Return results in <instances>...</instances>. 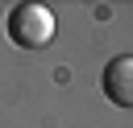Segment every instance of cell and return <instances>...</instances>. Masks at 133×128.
<instances>
[{"label":"cell","instance_id":"obj_1","mask_svg":"<svg viewBox=\"0 0 133 128\" xmlns=\"http://www.w3.org/2000/svg\"><path fill=\"white\" fill-rule=\"evenodd\" d=\"M4 29H8V37H12L17 50H42V45L54 41V12H50L46 4L25 0V4H17V8L8 12Z\"/></svg>","mask_w":133,"mask_h":128},{"label":"cell","instance_id":"obj_2","mask_svg":"<svg viewBox=\"0 0 133 128\" xmlns=\"http://www.w3.org/2000/svg\"><path fill=\"white\" fill-rule=\"evenodd\" d=\"M100 87H104V95H108L116 107H133V54H116V58L104 66Z\"/></svg>","mask_w":133,"mask_h":128}]
</instances>
